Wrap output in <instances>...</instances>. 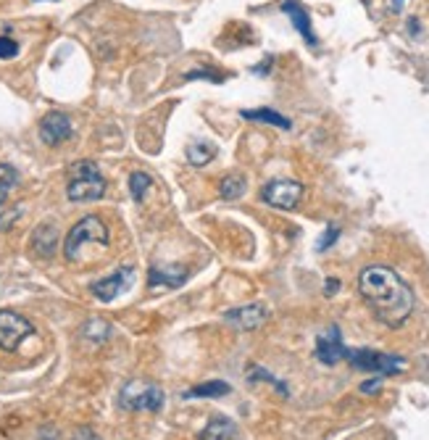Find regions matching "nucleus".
Returning <instances> with one entry per match:
<instances>
[{
    "instance_id": "nucleus-10",
    "label": "nucleus",
    "mask_w": 429,
    "mask_h": 440,
    "mask_svg": "<svg viewBox=\"0 0 429 440\" xmlns=\"http://www.w3.org/2000/svg\"><path fill=\"white\" fill-rule=\"evenodd\" d=\"M266 319H269V309L263 303H248V306H240V309H232L224 314V322H230L235 330L245 332L259 330Z\"/></svg>"
},
{
    "instance_id": "nucleus-22",
    "label": "nucleus",
    "mask_w": 429,
    "mask_h": 440,
    "mask_svg": "<svg viewBox=\"0 0 429 440\" xmlns=\"http://www.w3.org/2000/svg\"><path fill=\"white\" fill-rule=\"evenodd\" d=\"M111 335V324L103 319H92L85 324V338H90V341L95 343H103L106 338Z\"/></svg>"
},
{
    "instance_id": "nucleus-11",
    "label": "nucleus",
    "mask_w": 429,
    "mask_h": 440,
    "mask_svg": "<svg viewBox=\"0 0 429 440\" xmlns=\"http://www.w3.org/2000/svg\"><path fill=\"white\" fill-rule=\"evenodd\" d=\"M132 274H135V269L132 267H121L119 271H113V274H108L106 280H98L92 282V295L98 300H103V303H111V300L116 298L127 285H130Z\"/></svg>"
},
{
    "instance_id": "nucleus-27",
    "label": "nucleus",
    "mask_w": 429,
    "mask_h": 440,
    "mask_svg": "<svg viewBox=\"0 0 429 440\" xmlns=\"http://www.w3.org/2000/svg\"><path fill=\"white\" fill-rule=\"evenodd\" d=\"M380 388H382V380L380 377H374V380H366L363 385H361V393H363V396H374Z\"/></svg>"
},
{
    "instance_id": "nucleus-1",
    "label": "nucleus",
    "mask_w": 429,
    "mask_h": 440,
    "mask_svg": "<svg viewBox=\"0 0 429 440\" xmlns=\"http://www.w3.org/2000/svg\"><path fill=\"white\" fill-rule=\"evenodd\" d=\"M359 293L374 319L387 327H400L414 311V291L400 280L398 271L382 264H371L361 271Z\"/></svg>"
},
{
    "instance_id": "nucleus-6",
    "label": "nucleus",
    "mask_w": 429,
    "mask_h": 440,
    "mask_svg": "<svg viewBox=\"0 0 429 440\" xmlns=\"http://www.w3.org/2000/svg\"><path fill=\"white\" fill-rule=\"evenodd\" d=\"M303 198V185L295 180H271L261 188V200L280 211H292Z\"/></svg>"
},
{
    "instance_id": "nucleus-26",
    "label": "nucleus",
    "mask_w": 429,
    "mask_h": 440,
    "mask_svg": "<svg viewBox=\"0 0 429 440\" xmlns=\"http://www.w3.org/2000/svg\"><path fill=\"white\" fill-rule=\"evenodd\" d=\"M340 238V227H335V224H330V227H327V232H324V235H321L319 238V243H316V250H327V248H332V245H335V240H337Z\"/></svg>"
},
{
    "instance_id": "nucleus-16",
    "label": "nucleus",
    "mask_w": 429,
    "mask_h": 440,
    "mask_svg": "<svg viewBox=\"0 0 429 440\" xmlns=\"http://www.w3.org/2000/svg\"><path fill=\"white\" fill-rule=\"evenodd\" d=\"M232 393V385L224 380H211V382H203V385H195L192 391L182 393V398H224V396H230Z\"/></svg>"
},
{
    "instance_id": "nucleus-20",
    "label": "nucleus",
    "mask_w": 429,
    "mask_h": 440,
    "mask_svg": "<svg viewBox=\"0 0 429 440\" xmlns=\"http://www.w3.org/2000/svg\"><path fill=\"white\" fill-rule=\"evenodd\" d=\"M19 185V171L11 164H0V206H6L11 190Z\"/></svg>"
},
{
    "instance_id": "nucleus-17",
    "label": "nucleus",
    "mask_w": 429,
    "mask_h": 440,
    "mask_svg": "<svg viewBox=\"0 0 429 440\" xmlns=\"http://www.w3.org/2000/svg\"><path fill=\"white\" fill-rule=\"evenodd\" d=\"M240 116H242V119H248V121L274 124V127H280V130H290V127H292V121H290L287 116H282L280 111H274V109H245Z\"/></svg>"
},
{
    "instance_id": "nucleus-18",
    "label": "nucleus",
    "mask_w": 429,
    "mask_h": 440,
    "mask_svg": "<svg viewBox=\"0 0 429 440\" xmlns=\"http://www.w3.org/2000/svg\"><path fill=\"white\" fill-rule=\"evenodd\" d=\"M213 156H216V148L206 140H192L187 145V161H190L192 166H206Z\"/></svg>"
},
{
    "instance_id": "nucleus-28",
    "label": "nucleus",
    "mask_w": 429,
    "mask_h": 440,
    "mask_svg": "<svg viewBox=\"0 0 429 440\" xmlns=\"http://www.w3.org/2000/svg\"><path fill=\"white\" fill-rule=\"evenodd\" d=\"M19 214H21L19 209H16V211H8V214H3V216H0V230H8L11 224H13V219H16Z\"/></svg>"
},
{
    "instance_id": "nucleus-9",
    "label": "nucleus",
    "mask_w": 429,
    "mask_h": 440,
    "mask_svg": "<svg viewBox=\"0 0 429 440\" xmlns=\"http://www.w3.org/2000/svg\"><path fill=\"white\" fill-rule=\"evenodd\" d=\"M316 359L321 364H327V367H335L340 361L348 356V348H345V343H342V335H340V327L337 324H332L330 330L319 335L316 338Z\"/></svg>"
},
{
    "instance_id": "nucleus-25",
    "label": "nucleus",
    "mask_w": 429,
    "mask_h": 440,
    "mask_svg": "<svg viewBox=\"0 0 429 440\" xmlns=\"http://www.w3.org/2000/svg\"><path fill=\"white\" fill-rule=\"evenodd\" d=\"M185 80H209V82H224V77H221V71L216 69H192L185 74Z\"/></svg>"
},
{
    "instance_id": "nucleus-24",
    "label": "nucleus",
    "mask_w": 429,
    "mask_h": 440,
    "mask_svg": "<svg viewBox=\"0 0 429 440\" xmlns=\"http://www.w3.org/2000/svg\"><path fill=\"white\" fill-rule=\"evenodd\" d=\"M19 56V42L8 37V35H0V59L3 61H11Z\"/></svg>"
},
{
    "instance_id": "nucleus-4",
    "label": "nucleus",
    "mask_w": 429,
    "mask_h": 440,
    "mask_svg": "<svg viewBox=\"0 0 429 440\" xmlns=\"http://www.w3.org/2000/svg\"><path fill=\"white\" fill-rule=\"evenodd\" d=\"M163 391L156 382L148 380H132L127 382L119 393V409L124 411H161L163 406Z\"/></svg>"
},
{
    "instance_id": "nucleus-19",
    "label": "nucleus",
    "mask_w": 429,
    "mask_h": 440,
    "mask_svg": "<svg viewBox=\"0 0 429 440\" xmlns=\"http://www.w3.org/2000/svg\"><path fill=\"white\" fill-rule=\"evenodd\" d=\"M245 188H248V182L237 177V174H230V177H224L219 185V195L224 200H237L245 195Z\"/></svg>"
},
{
    "instance_id": "nucleus-21",
    "label": "nucleus",
    "mask_w": 429,
    "mask_h": 440,
    "mask_svg": "<svg viewBox=\"0 0 429 440\" xmlns=\"http://www.w3.org/2000/svg\"><path fill=\"white\" fill-rule=\"evenodd\" d=\"M153 188V177H150L148 171H132L130 174V192L135 200H142L145 198V192Z\"/></svg>"
},
{
    "instance_id": "nucleus-23",
    "label": "nucleus",
    "mask_w": 429,
    "mask_h": 440,
    "mask_svg": "<svg viewBox=\"0 0 429 440\" xmlns=\"http://www.w3.org/2000/svg\"><path fill=\"white\" fill-rule=\"evenodd\" d=\"M250 382H259V380H263V382H269V385H274L277 391L282 393V396H290V391H287V385L282 380H277L274 374H269V372L263 369V367H253V372H250V377H248Z\"/></svg>"
},
{
    "instance_id": "nucleus-8",
    "label": "nucleus",
    "mask_w": 429,
    "mask_h": 440,
    "mask_svg": "<svg viewBox=\"0 0 429 440\" xmlns=\"http://www.w3.org/2000/svg\"><path fill=\"white\" fill-rule=\"evenodd\" d=\"M71 119L66 114H61V111H50L40 119V140L50 148H56L61 142H66L71 138Z\"/></svg>"
},
{
    "instance_id": "nucleus-31",
    "label": "nucleus",
    "mask_w": 429,
    "mask_h": 440,
    "mask_svg": "<svg viewBox=\"0 0 429 440\" xmlns=\"http://www.w3.org/2000/svg\"><path fill=\"white\" fill-rule=\"evenodd\" d=\"M403 3H406V0H390V11H392V13H400V11H403Z\"/></svg>"
},
{
    "instance_id": "nucleus-32",
    "label": "nucleus",
    "mask_w": 429,
    "mask_h": 440,
    "mask_svg": "<svg viewBox=\"0 0 429 440\" xmlns=\"http://www.w3.org/2000/svg\"><path fill=\"white\" fill-rule=\"evenodd\" d=\"M409 30H411V35H419V21L409 19Z\"/></svg>"
},
{
    "instance_id": "nucleus-2",
    "label": "nucleus",
    "mask_w": 429,
    "mask_h": 440,
    "mask_svg": "<svg viewBox=\"0 0 429 440\" xmlns=\"http://www.w3.org/2000/svg\"><path fill=\"white\" fill-rule=\"evenodd\" d=\"M106 177L100 174L98 164L92 161H80L69 169V185H66V195L74 203H90L100 200L106 195Z\"/></svg>"
},
{
    "instance_id": "nucleus-5",
    "label": "nucleus",
    "mask_w": 429,
    "mask_h": 440,
    "mask_svg": "<svg viewBox=\"0 0 429 440\" xmlns=\"http://www.w3.org/2000/svg\"><path fill=\"white\" fill-rule=\"evenodd\" d=\"M345 359L356 369L369 372V374H398L406 367V359L390 356V353H380V350H371V348H348Z\"/></svg>"
},
{
    "instance_id": "nucleus-30",
    "label": "nucleus",
    "mask_w": 429,
    "mask_h": 440,
    "mask_svg": "<svg viewBox=\"0 0 429 440\" xmlns=\"http://www.w3.org/2000/svg\"><path fill=\"white\" fill-rule=\"evenodd\" d=\"M271 61H274V59H271V56H269V59H266V61H261L259 66H253V71H256V74H263V71H269V69H271Z\"/></svg>"
},
{
    "instance_id": "nucleus-12",
    "label": "nucleus",
    "mask_w": 429,
    "mask_h": 440,
    "mask_svg": "<svg viewBox=\"0 0 429 440\" xmlns=\"http://www.w3.org/2000/svg\"><path fill=\"white\" fill-rule=\"evenodd\" d=\"M282 13L292 21L295 32H300V37L309 42V45H316V42H319L316 40V35H313L311 16H309V11L303 8V3H298V0H285V3H282Z\"/></svg>"
},
{
    "instance_id": "nucleus-3",
    "label": "nucleus",
    "mask_w": 429,
    "mask_h": 440,
    "mask_svg": "<svg viewBox=\"0 0 429 440\" xmlns=\"http://www.w3.org/2000/svg\"><path fill=\"white\" fill-rule=\"evenodd\" d=\"M90 243H98V245H108V227L106 221L98 219V216H85L80 219L66 235V243H63V256L66 261H80V253L85 245Z\"/></svg>"
},
{
    "instance_id": "nucleus-15",
    "label": "nucleus",
    "mask_w": 429,
    "mask_h": 440,
    "mask_svg": "<svg viewBox=\"0 0 429 440\" xmlns=\"http://www.w3.org/2000/svg\"><path fill=\"white\" fill-rule=\"evenodd\" d=\"M198 440H242L240 427L227 417H213V420L200 430Z\"/></svg>"
},
{
    "instance_id": "nucleus-29",
    "label": "nucleus",
    "mask_w": 429,
    "mask_h": 440,
    "mask_svg": "<svg viewBox=\"0 0 429 440\" xmlns=\"http://www.w3.org/2000/svg\"><path fill=\"white\" fill-rule=\"evenodd\" d=\"M337 291H340V280L330 277V280H327V288H324V295H335Z\"/></svg>"
},
{
    "instance_id": "nucleus-14",
    "label": "nucleus",
    "mask_w": 429,
    "mask_h": 440,
    "mask_svg": "<svg viewBox=\"0 0 429 440\" xmlns=\"http://www.w3.org/2000/svg\"><path fill=\"white\" fill-rule=\"evenodd\" d=\"M58 248V227L53 221H42L37 230L32 232V250L40 259H50Z\"/></svg>"
},
{
    "instance_id": "nucleus-13",
    "label": "nucleus",
    "mask_w": 429,
    "mask_h": 440,
    "mask_svg": "<svg viewBox=\"0 0 429 440\" xmlns=\"http://www.w3.org/2000/svg\"><path fill=\"white\" fill-rule=\"evenodd\" d=\"M187 280V269L182 267V264H156V267H150L148 271V285L150 288H180L182 282Z\"/></svg>"
},
{
    "instance_id": "nucleus-7",
    "label": "nucleus",
    "mask_w": 429,
    "mask_h": 440,
    "mask_svg": "<svg viewBox=\"0 0 429 440\" xmlns=\"http://www.w3.org/2000/svg\"><path fill=\"white\" fill-rule=\"evenodd\" d=\"M35 327L27 317H21L19 311L0 309V348L16 350L24 338H30Z\"/></svg>"
}]
</instances>
